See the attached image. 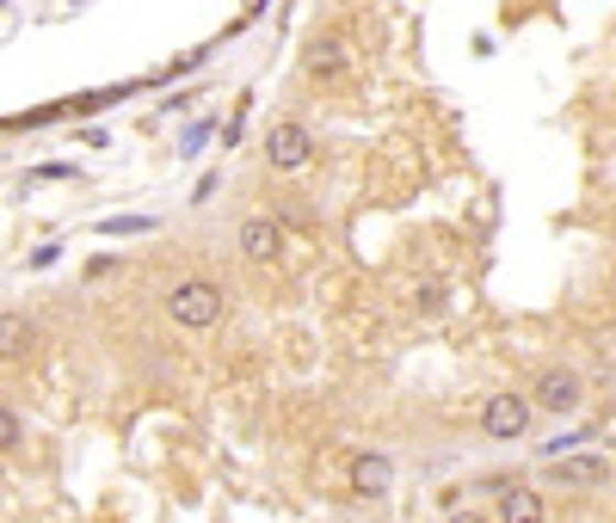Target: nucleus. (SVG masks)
I'll return each mask as SVG.
<instances>
[{
    "mask_svg": "<svg viewBox=\"0 0 616 523\" xmlns=\"http://www.w3.org/2000/svg\"><path fill=\"white\" fill-rule=\"evenodd\" d=\"M167 314H173V326H185V333H204V326L222 321V290H216L210 277H185V283H173Z\"/></svg>",
    "mask_w": 616,
    "mask_h": 523,
    "instance_id": "f257e3e1",
    "label": "nucleus"
},
{
    "mask_svg": "<svg viewBox=\"0 0 616 523\" xmlns=\"http://www.w3.org/2000/svg\"><path fill=\"white\" fill-rule=\"evenodd\" d=\"M580 400H585V376L568 364H549L537 382H530V407H542V413H573Z\"/></svg>",
    "mask_w": 616,
    "mask_h": 523,
    "instance_id": "f03ea898",
    "label": "nucleus"
},
{
    "mask_svg": "<svg viewBox=\"0 0 616 523\" xmlns=\"http://www.w3.org/2000/svg\"><path fill=\"white\" fill-rule=\"evenodd\" d=\"M530 400L524 394H487V407H481V431H487L493 444H518L524 431H530Z\"/></svg>",
    "mask_w": 616,
    "mask_h": 523,
    "instance_id": "7ed1b4c3",
    "label": "nucleus"
},
{
    "mask_svg": "<svg viewBox=\"0 0 616 523\" xmlns=\"http://www.w3.org/2000/svg\"><path fill=\"white\" fill-rule=\"evenodd\" d=\"M265 160H272L277 173H302L308 160H315V136H308V123H296V118L272 123V136H265Z\"/></svg>",
    "mask_w": 616,
    "mask_h": 523,
    "instance_id": "20e7f679",
    "label": "nucleus"
},
{
    "mask_svg": "<svg viewBox=\"0 0 616 523\" xmlns=\"http://www.w3.org/2000/svg\"><path fill=\"white\" fill-rule=\"evenodd\" d=\"M234 246H241L246 265H277V253H284V229H277L272 215H246L241 234H234Z\"/></svg>",
    "mask_w": 616,
    "mask_h": 523,
    "instance_id": "39448f33",
    "label": "nucleus"
},
{
    "mask_svg": "<svg viewBox=\"0 0 616 523\" xmlns=\"http://www.w3.org/2000/svg\"><path fill=\"white\" fill-rule=\"evenodd\" d=\"M549 475L561 480V487H580V492H598V487H610V461L604 456H549Z\"/></svg>",
    "mask_w": 616,
    "mask_h": 523,
    "instance_id": "423d86ee",
    "label": "nucleus"
},
{
    "mask_svg": "<svg viewBox=\"0 0 616 523\" xmlns=\"http://www.w3.org/2000/svg\"><path fill=\"white\" fill-rule=\"evenodd\" d=\"M345 37H339V31H321V37H315V44H308V56H302V68H308V80H339L345 75Z\"/></svg>",
    "mask_w": 616,
    "mask_h": 523,
    "instance_id": "0eeeda50",
    "label": "nucleus"
},
{
    "mask_svg": "<svg viewBox=\"0 0 616 523\" xmlns=\"http://www.w3.org/2000/svg\"><path fill=\"white\" fill-rule=\"evenodd\" d=\"M395 487V461L388 456H352V499H383V492Z\"/></svg>",
    "mask_w": 616,
    "mask_h": 523,
    "instance_id": "6e6552de",
    "label": "nucleus"
},
{
    "mask_svg": "<svg viewBox=\"0 0 616 523\" xmlns=\"http://www.w3.org/2000/svg\"><path fill=\"white\" fill-rule=\"evenodd\" d=\"M499 523H549L542 492L537 487H506L499 492Z\"/></svg>",
    "mask_w": 616,
    "mask_h": 523,
    "instance_id": "1a4fd4ad",
    "label": "nucleus"
},
{
    "mask_svg": "<svg viewBox=\"0 0 616 523\" xmlns=\"http://www.w3.org/2000/svg\"><path fill=\"white\" fill-rule=\"evenodd\" d=\"M31 338H37V326L25 314H0V364H19L31 352Z\"/></svg>",
    "mask_w": 616,
    "mask_h": 523,
    "instance_id": "9d476101",
    "label": "nucleus"
},
{
    "mask_svg": "<svg viewBox=\"0 0 616 523\" xmlns=\"http://www.w3.org/2000/svg\"><path fill=\"white\" fill-rule=\"evenodd\" d=\"M99 229H106V234H148V229H154V215H106Z\"/></svg>",
    "mask_w": 616,
    "mask_h": 523,
    "instance_id": "9b49d317",
    "label": "nucleus"
},
{
    "mask_svg": "<svg viewBox=\"0 0 616 523\" xmlns=\"http://www.w3.org/2000/svg\"><path fill=\"white\" fill-rule=\"evenodd\" d=\"M13 444H25V425H19L13 407H0V449H13Z\"/></svg>",
    "mask_w": 616,
    "mask_h": 523,
    "instance_id": "f8f14e48",
    "label": "nucleus"
},
{
    "mask_svg": "<svg viewBox=\"0 0 616 523\" xmlns=\"http://www.w3.org/2000/svg\"><path fill=\"white\" fill-rule=\"evenodd\" d=\"M414 302H419V308H426V314H438V308H444V290H438V283H426V290H419V296H414Z\"/></svg>",
    "mask_w": 616,
    "mask_h": 523,
    "instance_id": "ddd939ff",
    "label": "nucleus"
},
{
    "mask_svg": "<svg viewBox=\"0 0 616 523\" xmlns=\"http://www.w3.org/2000/svg\"><path fill=\"white\" fill-rule=\"evenodd\" d=\"M450 523H487V518H481V511H457Z\"/></svg>",
    "mask_w": 616,
    "mask_h": 523,
    "instance_id": "4468645a",
    "label": "nucleus"
},
{
    "mask_svg": "<svg viewBox=\"0 0 616 523\" xmlns=\"http://www.w3.org/2000/svg\"><path fill=\"white\" fill-rule=\"evenodd\" d=\"M0 487H7V468H0Z\"/></svg>",
    "mask_w": 616,
    "mask_h": 523,
    "instance_id": "2eb2a0df",
    "label": "nucleus"
}]
</instances>
